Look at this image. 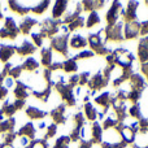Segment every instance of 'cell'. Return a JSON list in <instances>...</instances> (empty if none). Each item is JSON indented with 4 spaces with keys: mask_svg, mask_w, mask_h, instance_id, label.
Returning a JSON list of instances; mask_svg holds the SVG:
<instances>
[{
    "mask_svg": "<svg viewBox=\"0 0 148 148\" xmlns=\"http://www.w3.org/2000/svg\"><path fill=\"white\" fill-rule=\"evenodd\" d=\"M14 125H16L14 118H8V120H5V121H0V134L12 133Z\"/></svg>",
    "mask_w": 148,
    "mask_h": 148,
    "instance_id": "7402d4cb",
    "label": "cell"
},
{
    "mask_svg": "<svg viewBox=\"0 0 148 148\" xmlns=\"http://www.w3.org/2000/svg\"><path fill=\"white\" fill-rule=\"evenodd\" d=\"M103 127L97 121L92 122L91 125V131H90V142L92 144H101L103 143Z\"/></svg>",
    "mask_w": 148,
    "mask_h": 148,
    "instance_id": "9c48e42d",
    "label": "cell"
},
{
    "mask_svg": "<svg viewBox=\"0 0 148 148\" xmlns=\"http://www.w3.org/2000/svg\"><path fill=\"white\" fill-rule=\"evenodd\" d=\"M49 116H51L55 125H57V123H65V121H66V105L60 104L59 107L55 108L49 113Z\"/></svg>",
    "mask_w": 148,
    "mask_h": 148,
    "instance_id": "30bf717a",
    "label": "cell"
},
{
    "mask_svg": "<svg viewBox=\"0 0 148 148\" xmlns=\"http://www.w3.org/2000/svg\"><path fill=\"white\" fill-rule=\"evenodd\" d=\"M68 1H56L52 8V18L53 20H60V17L65 14V12L68 10Z\"/></svg>",
    "mask_w": 148,
    "mask_h": 148,
    "instance_id": "4fadbf2b",
    "label": "cell"
},
{
    "mask_svg": "<svg viewBox=\"0 0 148 148\" xmlns=\"http://www.w3.org/2000/svg\"><path fill=\"white\" fill-rule=\"evenodd\" d=\"M21 68H22V70H26V72H34V70H36L39 68V62L34 57H29V59H26L23 61Z\"/></svg>",
    "mask_w": 148,
    "mask_h": 148,
    "instance_id": "cb8c5ba5",
    "label": "cell"
},
{
    "mask_svg": "<svg viewBox=\"0 0 148 148\" xmlns=\"http://www.w3.org/2000/svg\"><path fill=\"white\" fill-rule=\"evenodd\" d=\"M68 26V30L69 31H74V30H78V29H82L86 26V20H84V17H82V16H79L78 18H75V20L73 21V22H70Z\"/></svg>",
    "mask_w": 148,
    "mask_h": 148,
    "instance_id": "4316f807",
    "label": "cell"
},
{
    "mask_svg": "<svg viewBox=\"0 0 148 148\" xmlns=\"http://www.w3.org/2000/svg\"><path fill=\"white\" fill-rule=\"evenodd\" d=\"M94 144L90 140H79L78 142V148H92Z\"/></svg>",
    "mask_w": 148,
    "mask_h": 148,
    "instance_id": "d590c367",
    "label": "cell"
},
{
    "mask_svg": "<svg viewBox=\"0 0 148 148\" xmlns=\"http://www.w3.org/2000/svg\"><path fill=\"white\" fill-rule=\"evenodd\" d=\"M8 7L10 8V10H13V12L18 16H25L26 13L30 12V8L22 7L21 4H18V3H16V1H9L8 3Z\"/></svg>",
    "mask_w": 148,
    "mask_h": 148,
    "instance_id": "603a6c76",
    "label": "cell"
},
{
    "mask_svg": "<svg viewBox=\"0 0 148 148\" xmlns=\"http://www.w3.org/2000/svg\"><path fill=\"white\" fill-rule=\"evenodd\" d=\"M62 69L66 73H74L78 70V64H77V61L72 57V59H68V60H65V61H62Z\"/></svg>",
    "mask_w": 148,
    "mask_h": 148,
    "instance_id": "484cf974",
    "label": "cell"
},
{
    "mask_svg": "<svg viewBox=\"0 0 148 148\" xmlns=\"http://www.w3.org/2000/svg\"><path fill=\"white\" fill-rule=\"evenodd\" d=\"M100 23V16L97 12H91L88 13L86 20V27L87 29H92L94 26H97Z\"/></svg>",
    "mask_w": 148,
    "mask_h": 148,
    "instance_id": "d4e9b609",
    "label": "cell"
},
{
    "mask_svg": "<svg viewBox=\"0 0 148 148\" xmlns=\"http://www.w3.org/2000/svg\"><path fill=\"white\" fill-rule=\"evenodd\" d=\"M112 94L108 91H104L101 92L100 95H97L96 97H95V104L97 105V107L101 108V112L104 113H108L109 112V108L112 107Z\"/></svg>",
    "mask_w": 148,
    "mask_h": 148,
    "instance_id": "5b68a950",
    "label": "cell"
},
{
    "mask_svg": "<svg viewBox=\"0 0 148 148\" xmlns=\"http://www.w3.org/2000/svg\"><path fill=\"white\" fill-rule=\"evenodd\" d=\"M47 114H48L47 112L38 109L35 107H27V109H26V116L30 120H42V118L47 117Z\"/></svg>",
    "mask_w": 148,
    "mask_h": 148,
    "instance_id": "ffe728a7",
    "label": "cell"
},
{
    "mask_svg": "<svg viewBox=\"0 0 148 148\" xmlns=\"http://www.w3.org/2000/svg\"><path fill=\"white\" fill-rule=\"evenodd\" d=\"M31 38H33L34 40V46L35 47H42V44H43V36L40 35L39 33H33L31 34Z\"/></svg>",
    "mask_w": 148,
    "mask_h": 148,
    "instance_id": "e575fe53",
    "label": "cell"
},
{
    "mask_svg": "<svg viewBox=\"0 0 148 148\" xmlns=\"http://www.w3.org/2000/svg\"><path fill=\"white\" fill-rule=\"evenodd\" d=\"M88 81H90V72L81 73V74H79V83H78V86L79 87H81V86H86V84L88 83Z\"/></svg>",
    "mask_w": 148,
    "mask_h": 148,
    "instance_id": "836d02e7",
    "label": "cell"
},
{
    "mask_svg": "<svg viewBox=\"0 0 148 148\" xmlns=\"http://www.w3.org/2000/svg\"><path fill=\"white\" fill-rule=\"evenodd\" d=\"M8 95V88L7 87H0V100H4Z\"/></svg>",
    "mask_w": 148,
    "mask_h": 148,
    "instance_id": "8d00e7d4",
    "label": "cell"
},
{
    "mask_svg": "<svg viewBox=\"0 0 148 148\" xmlns=\"http://www.w3.org/2000/svg\"><path fill=\"white\" fill-rule=\"evenodd\" d=\"M4 78H5V77L1 73H0V86H1V84H3V82H4Z\"/></svg>",
    "mask_w": 148,
    "mask_h": 148,
    "instance_id": "f35d334b",
    "label": "cell"
},
{
    "mask_svg": "<svg viewBox=\"0 0 148 148\" xmlns=\"http://www.w3.org/2000/svg\"><path fill=\"white\" fill-rule=\"evenodd\" d=\"M70 142L72 140H70L69 135H62L56 140L53 148H68L69 147V144H70Z\"/></svg>",
    "mask_w": 148,
    "mask_h": 148,
    "instance_id": "f546056e",
    "label": "cell"
},
{
    "mask_svg": "<svg viewBox=\"0 0 148 148\" xmlns=\"http://www.w3.org/2000/svg\"><path fill=\"white\" fill-rule=\"evenodd\" d=\"M95 53L91 51V49H83V51H81L79 53H77L75 56L73 57L74 60H84V59H91V57H94Z\"/></svg>",
    "mask_w": 148,
    "mask_h": 148,
    "instance_id": "4dcf8cb0",
    "label": "cell"
},
{
    "mask_svg": "<svg viewBox=\"0 0 148 148\" xmlns=\"http://www.w3.org/2000/svg\"><path fill=\"white\" fill-rule=\"evenodd\" d=\"M87 44H88L87 43V39L83 35H81V34H74L69 40V46L73 49H81V51H83L87 47Z\"/></svg>",
    "mask_w": 148,
    "mask_h": 148,
    "instance_id": "7c38bea8",
    "label": "cell"
},
{
    "mask_svg": "<svg viewBox=\"0 0 148 148\" xmlns=\"http://www.w3.org/2000/svg\"><path fill=\"white\" fill-rule=\"evenodd\" d=\"M30 95L29 92V87L26 86L23 82H16V87H14V96L17 100H25L26 97Z\"/></svg>",
    "mask_w": 148,
    "mask_h": 148,
    "instance_id": "5bb4252c",
    "label": "cell"
},
{
    "mask_svg": "<svg viewBox=\"0 0 148 148\" xmlns=\"http://www.w3.org/2000/svg\"><path fill=\"white\" fill-rule=\"evenodd\" d=\"M138 57L142 64L148 62V35L140 38L138 44Z\"/></svg>",
    "mask_w": 148,
    "mask_h": 148,
    "instance_id": "8fae6325",
    "label": "cell"
},
{
    "mask_svg": "<svg viewBox=\"0 0 148 148\" xmlns=\"http://www.w3.org/2000/svg\"><path fill=\"white\" fill-rule=\"evenodd\" d=\"M127 84H129V88L130 90H136V91H140V92L147 87L146 78L139 73H134L133 75L130 77V79L127 81Z\"/></svg>",
    "mask_w": 148,
    "mask_h": 148,
    "instance_id": "ba28073f",
    "label": "cell"
},
{
    "mask_svg": "<svg viewBox=\"0 0 148 148\" xmlns=\"http://www.w3.org/2000/svg\"><path fill=\"white\" fill-rule=\"evenodd\" d=\"M108 83H109V81L104 77L103 72H97L96 74H94V75L90 78L87 86H88V88L91 90V91L96 92V91H101L103 88H105V87L108 86Z\"/></svg>",
    "mask_w": 148,
    "mask_h": 148,
    "instance_id": "277c9868",
    "label": "cell"
},
{
    "mask_svg": "<svg viewBox=\"0 0 148 148\" xmlns=\"http://www.w3.org/2000/svg\"><path fill=\"white\" fill-rule=\"evenodd\" d=\"M140 30V22L134 21V22H126L123 25V38L125 39H136L139 36Z\"/></svg>",
    "mask_w": 148,
    "mask_h": 148,
    "instance_id": "52a82bcc",
    "label": "cell"
},
{
    "mask_svg": "<svg viewBox=\"0 0 148 148\" xmlns=\"http://www.w3.org/2000/svg\"><path fill=\"white\" fill-rule=\"evenodd\" d=\"M140 68H142V73L146 75V79L148 82V62H146V64H142Z\"/></svg>",
    "mask_w": 148,
    "mask_h": 148,
    "instance_id": "74e56055",
    "label": "cell"
},
{
    "mask_svg": "<svg viewBox=\"0 0 148 148\" xmlns=\"http://www.w3.org/2000/svg\"><path fill=\"white\" fill-rule=\"evenodd\" d=\"M1 18H3V14H1V12H0V20H1Z\"/></svg>",
    "mask_w": 148,
    "mask_h": 148,
    "instance_id": "60d3db41",
    "label": "cell"
},
{
    "mask_svg": "<svg viewBox=\"0 0 148 148\" xmlns=\"http://www.w3.org/2000/svg\"><path fill=\"white\" fill-rule=\"evenodd\" d=\"M35 127H34V125L31 122H27L26 125H23L22 127L20 129V131L17 133L18 136H25V138H29V139H33L34 136H35Z\"/></svg>",
    "mask_w": 148,
    "mask_h": 148,
    "instance_id": "ac0fdd59",
    "label": "cell"
},
{
    "mask_svg": "<svg viewBox=\"0 0 148 148\" xmlns=\"http://www.w3.org/2000/svg\"><path fill=\"white\" fill-rule=\"evenodd\" d=\"M0 148H4V144L3 143H0Z\"/></svg>",
    "mask_w": 148,
    "mask_h": 148,
    "instance_id": "ab89813d",
    "label": "cell"
},
{
    "mask_svg": "<svg viewBox=\"0 0 148 148\" xmlns=\"http://www.w3.org/2000/svg\"><path fill=\"white\" fill-rule=\"evenodd\" d=\"M56 133H57V125H55V123H51V125H48V126H47L46 134H44V140L53 138V136L56 135Z\"/></svg>",
    "mask_w": 148,
    "mask_h": 148,
    "instance_id": "1f68e13d",
    "label": "cell"
},
{
    "mask_svg": "<svg viewBox=\"0 0 148 148\" xmlns=\"http://www.w3.org/2000/svg\"><path fill=\"white\" fill-rule=\"evenodd\" d=\"M40 56H42V60H40L42 65L48 69L52 65V62H53V60H52V49L51 48H42Z\"/></svg>",
    "mask_w": 148,
    "mask_h": 148,
    "instance_id": "44dd1931",
    "label": "cell"
},
{
    "mask_svg": "<svg viewBox=\"0 0 148 148\" xmlns=\"http://www.w3.org/2000/svg\"><path fill=\"white\" fill-rule=\"evenodd\" d=\"M68 44H69L68 34H61V35H56L55 38L51 39V47L49 48L56 51L61 56L66 57L68 56Z\"/></svg>",
    "mask_w": 148,
    "mask_h": 148,
    "instance_id": "7a4b0ae2",
    "label": "cell"
},
{
    "mask_svg": "<svg viewBox=\"0 0 148 148\" xmlns=\"http://www.w3.org/2000/svg\"><path fill=\"white\" fill-rule=\"evenodd\" d=\"M48 5H49V1H42V3H39L36 7L30 8V12L35 13V14H43V13L48 9Z\"/></svg>",
    "mask_w": 148,
    "mask_h": 148,
    "instance_id": "f1b7e54d",
    "label": "cell"
},
{
    "mask_svg": "<svg viewBox=\"0 0 148 148\" xmlns=\"http://www.w3.org/2000/svg\"><path fill=\"white\" fill-rule=\"evenodd\" d=\"M97 113H99V110L92 105V103H90V101L84 103V113H83L84 118H87L91 122H95L97 120Z\"/></svg>",
    "mask_w": 148,
    "mask_h": 148,
    "instance_id": "e0dca14e",
    "label": "cell"
},
{
    "mask_svg": "<svg viewBox=\"0 0 148 148\" xmlns=\"http://www.w3.org/2000/svg\"><path fill=\"white\" fill-rule=\"evenodd\" d=\"M127 113L131 118H135V120H142V112H140V105L139 104H133L130 107V109H127Z\"/></svg>",
    "mask_w": 148,
    "mask_h": 148,
    "instance_id": "83f0119b",
    "label": "cell"
},
{
    "mask_svg": "<svg viewBox=\"0 0 148 148\" xmlns=\"http://www.w3.org/2000/svg\"><path fill=\"white\" fill-rule=\"evenodd\" d=\"M123 16V7L120 1H113L112 7L108 9L107 14H105V20H107L108 25H114L118 22V18Z\"/></svg>",
    "mask_w": 148,
    "mask_h": 148,
    "instance_id": "3957f363",
    "label": "cell"
},
{
    "mask_svg": "<svg viewBox=\"0 0 148 148\" xmlns=\"http://www.w3.org/2000/svg\"><path fill=\"white\" fill-rule=\"evenodd\" d=\"M38 23V21L35 18H31V17H23V20L21 21L20 23V33H22L23 35H27L30 33V30L34 27V26Z\"/></svg>",
    "mask_w": 148,
    "mask_h": 148,
    "instance_id": "9a60e30c",
    "label": "cell"
},
{
    "mask_svg": "<svg viewBox=\"0 0 148 148\" xmlns=\"http://www.w3.org/2000/svg\"><path fill=\"white\" fill-rule=\"evenodd\" d=\"M16 52V47L13 46H0V61L1 62H7L10 57L14 55Z\"/></svg>",
    "mask_w": 148,
    "mask_h": 148,
    "instance_id": "d6986e66",
    "label": "cell"
},
{
    "mask_svg": "<svg viewBox=\"0 0 148 148\" xmlns=\"http://www.w3.org/2000/svg\"><path fill=\"white\" fill-rule=\"evenodd\" d=\"M30 148H48V144L44 139H38V140H33L30 144Z\"/></svg>",
    "mask_w": 148,
    "mask_h": 148,
    "instance_id": "d6a6232c",
    "label": "cell"
},
{
    "mask_svg": "<svg viewBox=\"0 0 148 148\" xmlns=\"http://www.w3.org/2000/svg\"><path fill=\"white\" fill-rule=\"evenodd\" d=\"M123 23L122 21H118L114 25H108L104 27V42H113L120 43L123 40Z\"/></svg>",
    "mask_w": 148,
    "mask_h": 148,
    "instance_id": "6da1fadb",
    "label": "cell"
},
{
    "mask_svg": "<svg viewBox=\"0 0 148 148\" xmlns=\"http://www.w3.org/2000/svg\"><path fill=\"white\" fill-rule=\"evenodd\" d=\"M138 9H139V3L138 1H129L127 7L123 9V20L126 22H134L138 21Z\"/></svg>",
    "mask_w": 148,
    "mask_h": 148,
    "instance_id": "8992f818",
    "label": "cell"
},
{
    "mask_svg": "<svg viewBox=\"0 0 148 148\" xmlns=\"http://www.w3.org/2000/svg\"><path fill=\"white\" fill-rule=\"evenodd\" d=\"M36 49V47L34 46L33 43H30L29 40H23V43L21 44L20 47L16 48V52H17L20 56H29V55L34 53Z\"/></svg>",
    "mask_w": 148,
    "mask_h": 148,
    "instance_id": "2e32d148",
    "label": "cell"
}]
</instances>
